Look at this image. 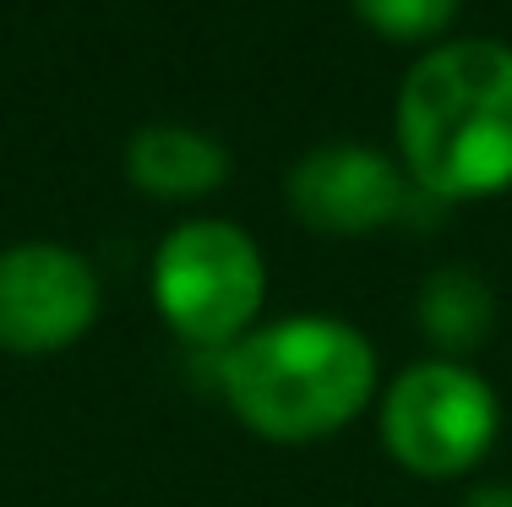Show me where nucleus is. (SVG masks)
Returning <instances> with one entry per match:
<instances>
[{
	"instance_id": "nucleus-1",
	"label": "nucleus",
	"mask_w": 512,
	"mask_h": 507,
	"mask_svg": "<svg viewBox=\"0 0 512 507\" xmlns=\"http://www.w3.org/2000/svg\"><path fill=\"white\" fill-rule=\"evenodd\" d=\"M398 159L420 197L469 202L512 186V44H436L398 88Z\"/></svg>"
},
{
	"instance_id": "nucleus-2",
	"label": "nucleus",
	"mask_w": 512,
	"mask_h": 507,
	"mask_svg": "<svg viewBox=\"0 0 512 507\" xmlns=\"http://www.w3.org/2000/svg\"><path fill=\"white\" fill-rule=\"evenodd\" d=\"M218 393L267 442H316L344 431L376 398V349L344 317H278L218 355Z\"/></svg>"
},
{
	"instance_id": "nucleus-3",
	"label": "nucleus",
	"mask_w": 512,
	"mask_h": 507,
	"mask_svg": "<svg viewBox=\"0 0 512 507\" xmlns=\"http://www.w3.org/2000/svg\"><path fill=\"white\" fill-rule=\"evenodd\" d=\"M267 300V262L256 240L229 219H191L153 251V306L191 349L224 355L251 333Z\"/></svg>"
},
{
	"instance_id": "nucleus-4",
	"label": "nucleus",
	"mask_w": 512,
	"mask_h": 507,
	"mask_svg": "<svg viewBox=\"0 0 512 507\" xmlns=\"http://www.w3.org/2000/svg\"><path fill=\"white\" fill-rule=\"evenodd\" d=\"M502 431V404L458 360H414L382 398V448L425 480L469 475Z\"/></svg>"
},
{
	"instance_id": "nucleus-5",
	"label": "nucleus",
	"mask_w": 512,
	"mask_h": 507,
	"mask_svg": "<svg viewBox=\"0 0 512 507\" xmlns=\"http://www.w3.org/2000/svg\"><path fill=\"white\" fill-rule=\"evenodd\" d=\"M99 273L82 251L22 240L0 251V349L55 355L99 322Z\"/></svg>"
},
{
	"instance_id": "nucleus-6",
	"label": "nucleus",
	"mask_w": 512,
	"mask_h": 507,
	"mask_svg": "<svg viewBox=\"0 0 512 507\" xmlns=\"http://www.w3.org/2000/svg\"><path fill=\"white\" fill-rule=\"evenodd\" d=\"M295 219L316 235H371L409 213L420 191L409 186L404 164L376 153L371 142H322L289 169L284 180Z\"/></svg>"
},
{
	"instance_id": "nucleus-7",
	"label": "nucleus",
	"mask_w": 512,
	"mask_h": 507,
	"mask_svg": "<svg viewBox=\"0 0 512 507\" xmlns=\"http://www.w3.org/2000/svg\"><path fill=\"white\" fill-rule=\"evenodd\" d=\"M126 175H131V186L148 191L158 202H191V197H207V191H218L229 180V148L197 126L153 120V126L131 131Z\"/></svg>"
},
{
	"instance_id": "nucleus-8",
	"label": "nucleus",
	"mask_w": 512,
	"mask_h": 507,
	"mask_svg": "<svg viewBox=\"0 0 512 507\" xmlns=\"http://www.w3.org/2000/svg\"><path fill=\"white\" fill-rule=\"evenodd\" d=\"M414 317H420V333L436 349L469 355L496 328V295L474 268H436L414 295Z\"/></svg>"
},
{
	"instance_id": "nucleus-9",
	"label": "nucleus",
	"mask_w": 512,
	"mask_h": 507,
	"mask_svg": "<svg viewBox=\"0 0 512 507\" xmlns=\"http://www.w3.org/2000/svg\"><path fill=\"white\" fill-rule=\"evenodd\" d=\"M355 17L393 44H425L447 33V22L458 17V0H355Z\"/></svg>"
},
{
	"instance_id": "nucleus-10",
	"label": "nucleus",
	"mask_w": 512,
	"mask_h": 507,
	"mask_svg": "<svg viewBox=\"0 0 512 507\" xmlns=\"http://www.w3.org/2000/svg\"><path fill=\"white\" fill-rule=\"evenodd\" d=\"M463 507H512V486H480L463 497Z\"/></svg>"
}]
</instances>
